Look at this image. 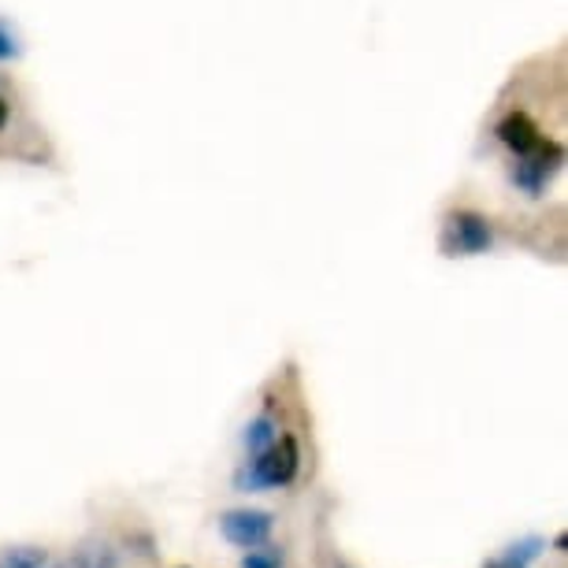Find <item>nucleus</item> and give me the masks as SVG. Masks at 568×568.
Returning <instances> with one entry per match:
<instances>
[{"label": "nucleus", "mask_w": 568, "mask_h": 568, "mask_svg": "<svg viewBox=\"0 0 568 568\" xmlns=\"http://www.w3.org/2000/svg\"><path fill=\"white\" fill-rule=\"evenodd\" d=\"M297 468H302V449L294 435H278L272 446L253 454L250 468L239 471L242 490H264V487H286L294 484Z\"/></svg>", "instance_id": "1"}, {"label": "nucleus", "mask_w": 568, "mask_h": 568, "mask_svg": "<svg viewBox=\"0 0 568 568\" xmlns=\"http://www.w3.org/2000/svg\"><path fill=\"white\" fill-rule=\"evenodd\" d=\"M561 168H565V145L554 142V138H542V145H535L531 153L513 156L509 182L524 197H542Z\"/></svg>", "instance_id": "2"}, {"label": "nucleus", "mask_w": 568, "mask_h": 568, "mask_svg": "<svg viewBox=\"0 0 568 568\" xmlns=\"http://www.w3.org/2000/svg\"><path fill=\"white\" fill-rule=\"evenodd\" d=\"M446 256H484L495 250V227L487 216L471 209H454L443 216V234H438Z\"/></svg>", "instance_id": "3"}, {"label": "nucleus", "mask_w": 568, "mask_h": 568, "mask_svg": "<svg viewBox=\"0 0 568 568\" xmlns=\"http://www.w3.org/2000/svg\"><path fill=\"white\" fill-rule=\"evenodd\" d=\"M275 517L267 509H227L220 517V535L239 550H253L272 539Z\"/></svg>", "instance_id": "4"}, {"label": "nucleus", "mask_w": 568, "mask_h": 568, "mask_svg": "<svg viewBox=\"0 0 568 568\" xmlns=\"http://www.w3.org/2000/svg\"><path fill=\"white\" fill-rule=\"evenodd\" d=\"M495 138H498V145L509 149V156H524V153H531L535 145H542L546 134L539 131V123H535L528 112L513 109L498 120Z\"/></svg>", "instance_id": "5"}, {"label": "nucleus", "mask_w": 568, "mask_h": 568, "mask_svg": "<svg viewBox=\"0 0 568 568\" xmlns=\"http://www.w3.org/2000/svg\"><path fill=\"white\" fill-rule=\"evenodd\" d=\"M542 550H546V542L539 539V535H528V539L513 542L506 554L495 557V561H487L484 568H531L542 557Z\"/></svg>", "instance_id": "6"}, {"label": "nucleus", "mask_w": 568, "mask_h": 568, "mask_svg": "<svg viewBox=\"0 0 568 568\" xmlns=\"http://www.w3.org/2000/svg\"><path fill=\"white\" fill-rule=\"evenodd\" d=\"M275 438H278V427L272 420V413H261L256 420H250V427H245V449H250V457L267 449Z\"/></svg>", "instance_id": "7"}, {"label": "nucleus", "mask_w": 568, "mask_h": 568, "mask_svg": "<svg viewBox=\"0 0 568 568\" xmlns=\"http://www.w3.org/2000/svg\"><path fill=\"white\" fill-rule=\"evenodd\" d=\"M45 550H38V546H19V550H8L0 557V568H45Z\"/></svg>", "instance_id": "8"}, {"label": "nucleus", "mask_w": 568, "mask_h": 568, "mask_svg": "<svg viewBox=\"0 0 568 568\" xmlns=\"http://www.w3.org/2000/svg\"><path fill=\"white\" fill-rule=\"evenodd\" d=\"M19 57H23V38H19V30L8 23L4 16H0V63L19 60Z\"/></svg>", "instance_id": "9"}, {"label": "nucleus", "mask_w": 568, "mask_h": 568, "mask_svg": "<svg viewBox=\"0 0 568 568\" xmlns=\"http://www.w3.org/2000/svg\"><path fill=\"white\" fill-rule=\"evenodd\" d=\"M242 568H283V550L278 546H253L250 554L242 557Z\"/></svg>", "instance_id": "10"}, {"label": "nucleus", "mask_w": 568, "mask_h": 568, "mask_svg": "<svg viewBox=\"0 0 568 568\" xmlns=\"http://www.w3.org/2000/svg\"><path fill=\"white\" fill-rule=\"evenodd\" d=\"M8 120H12V109H8V101L0 98V131H4V126H8Z\"/></svg>", "instance_id": "11"}, {"label": "nucleus", "mask_w": 568, "mask_h": 568, "mask_svg": "<svg viewBox=\"0 0 568 568\" xmlns=\"http://www.w3.org/2000/svg\"><path fill=\"white\" fill-rule=\"evenodd\" d=\"M60 568H82V565H60Z\"/></svg>", "instance_id": "12"}]
</instances>
